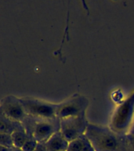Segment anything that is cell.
Here are the masks:
<instances>
[{
    "mask_svg": "<svg viewBox=\"0 0 134 151\" xmlns=\"http://www.w3.org/2000/svg\"><path fill=\"white\" fill-rule=\"evenodd\" d=\"M14 148H11V147L0 146V151H14Z\"/></svg>",
    "mask_w": 134,
    "mask_h": 151,
    "instance_id": "2e32d148",
    "label": "cell"
},
{
    "mask_svg": "<svg viewBox=\"0 0 134 151\" xmlns=\"http://www.w3.org/2000/svg\"><path fill=\"white\" fill-rule=\"evenodd\" d=\"M47 151H67L69 142L65 139L61 131L52 135L46 142Z\"/></svg>",
    "mask_w": 134,
    "mask_h": 151,
    "instance_id": "ba28073f",
    "label": "cell"
},
{
    "mask_svg": "<svg viewBox=\"0 0 134 151\" xmlns=\"http://www.w3.org/2000/svg\"><path fill=\"white\" fill-rule=\"evenodd\" d=\"M34 151H47L46 146L45 142H38Z\"/></svg>",
    "mask_w": 134,
    "mask_h": 151,
    "instance_id": "5bb4252c",
    "label": "cell"
},
{
    "mask_svg": "<svg viewBox=\"0 0 134 151\" xmlns=\"http://www.w3.org/2000/svg\"><path fill=\"white\" fill-rule=\"evenodd\" d=\"M85 134L95 151H133L128 134L114 132L109 126L89 123Z\"/></svg>",
    "mask_w": 134,
    "mask_h": 151,
    "instance_id": "6da1fadb",
    "label": "cell"
},
{
    "mask_svg": "<svg viewBox=\"0 0 134 151\" xmlns=\"http://www.w3.org/2000/svg\"><path fill=\"white\" fill-rule=\"evenodd\" d=\"M0 113L21 123L27 116L20 98L13 95H7L1 100Z\"/></svg>",
    "mask_w": 134,
    "mask_h": 151,
    "instance_id": "52a82bcc",
    "label": "cell"
},
{
    "mask_svg": "<svg viewBox=\"0 0 134 151\" xmlns=\"http://www.w3.org/2000/svg\"><path fill=\"white\" fill-rule=\"evenodd\" d=\"M20 99L26 114L28 116L47 118L56 116L57 104L31 97H23L20 98Z\"/></svg>",
    "mask_w": 134,
    "mask_h": 151,
    "instance_id": "5b68a950",
    "label": "cell"
},
{
    "mask_svg": "<svg viewBox=\"0 0 134 151\" xmlns=\"http://www.w3.org/2000/svg\"><path fill=\"white\" fill-rule=\"evenodd\" d=\"M89 99L85 95L75 94L63 102L57 104L56 116L61 120L64 118L77 116L86 114L88 106Z\"/></svg>",
    "mask_w": 134,
    "mask_h": 151,
    "instance_id": "277c9868",
    "label": "cell"
},
{
    "mask_svg": "<svg viewBox=\"0 0 134 151\" xmlns=\"http://www.w3.org/2000/svg\"><path fill=\"white\" fill-rule=\"evenodd\" d=\"M134 117V92L130 94L113 113L109 127L120 134L129 133Z\"/></svg>",
    "mask_w": 134,
    "mask_h": 151,
    "instance_id": "3957f363",
    "label": "cell"
},
{
    "mask_svg": "<svg viewBox=\"0 0 134 151\" xmlns=\"http://www.w3.org/2000/svg\"><path fill=\"white\" fill-rule=\"evenodd\" d=\"M22 123L12 120L0 113V133L12 134L14 132L23 128Z\"/></svg>",
    "mask_w": 134,
    "mask_h": 151,
    "instance_id": "9c48e42d",
    "label": "cell"
},
{
    "mask_svg": "<svg viewBox=\"0 0 134 151\" xmlns=\"http://www.w3.org/2000/svg\"><path fill=\"white\" fill-rule=\"evenodd\" d=\"M128 134V139H129V145L131 146L132 150L134 151V134H131V133H127Z\"/></svg>",
    "mask_w": 134,
    "mask_h": 151,
    "instance_id": "9a60e30c",
    "label": "cell"
},
{
    "mask_svg": "<svg viewBox=\"0 0 134 151\" xmlns=\"http://www.w3.org/2000/svg\"><path fill=\"white\" fill-rule=\"evenodd\" d=\"M89 122L86 114L61 120V132L69 142L84 135Z\"/></svg>",
    "mask_w": 134,
    "mask_h": 151,
    "instance_id": "8992f818",
    "label": "cell"
},
{
    "mask_svg": "<svg viewBox=\"0 0 134 151\" xmlns=\"http://www.w3.org/2000/svg\"><path fill=\"white\" fill-rule=\"evenodd\" d=\"M67 151H95L86 134L69 142Z\"/></svg>",
    "mask_w": 134,
    "mask_h": 151,
    "instance_id": "30bf717a",
    "label": "cell"
},
{
    "mask_svg": "<svg viewBox=\"0 0 134 151\" xmlns=\"http://www.w3.org/2000/svg\"><path fill=\"white\" fill-rule=\"evenodd\" d=\"M129 133H131V134H134V124L132 126L131 129H130V131L129 132Z\"/></svg>",
    "mask_w": 134,
    "mask_h": 151,
    "instance_id": "e0dca14e",
    "label": "cell"
},
{
    "mask_svg": "<svg viewBox=\"0 0 134 151\" xmlns=\"http://www.w3.org/2000/svg\"><path fill=\"white\" fill-rule=\"evenodd\" d=\"M29 135L26 132L24 127L21 129L14 132L12 134V138H13V142H14V148L21 149L28 140Z\"/></svg>",
    "mask_w": 134,
    "mask_h": 151,
    "instance_id": "8fae6325",
    "label": "cell"
},
{
    "mask_svg": "<svg viewBox=\"0 0 134 151\" xmlns=\"http://www.w3.org/2000/svg\"><path fill=\"white\" fill-rule=\"evenodd\" d=\"M26 132L38 142H46L61 130V120L54 117H35L28 116L22 121Z\"/></svg>",
    "mask_w": 134,
    "mask_h": 151,
    "instance_id": "7a4b0ae2",
    "label": "cell"
},
{
    "mask_svg": "<svg viewBox=\"0 0 134 151\" xmlns=\"http://www.w3.org/2000/svg\"><path fill=\"white\" fill-rule=\"evenodd\" d=\"M0 146L14 148L12 134L0 133Z\"/></svg>",
    "mask_w": 134,
    "mask_h": 151,
    "instance_id": "7c38bea8",
    "label": "cell"
},
{
    "mask_svg": "<svg viewBox=\"0 0 134 151\" xmlns=\"http://www.w3.org/2000/svg\"><path fill=\"white\" fill-rule=\"evenodd\" d=\"M14 151H23L21 149H18V148H14Z\"/></svg>",
    "mask_w": 134,
    "mask_h": 151,
    "instance_id": "ac0fdd59",
    "label": "cell"
},
{
    "mask_svg": "<svg viewBox=\"0 0 134 151\" xmlns=\"http://www.w3.org/2000/svg\"><path fill=\"white\" fill-rule=\"evenodd\" d=\"M38 143V142L32 136H29L21 150L23 151H34L35 149L36 148Z\"/></svg>",
    "mask_w": 134,
    "mask_h": 151,
    "instance_id": "4fadbf2b",
    "label": "cell"
}]
</instances>
